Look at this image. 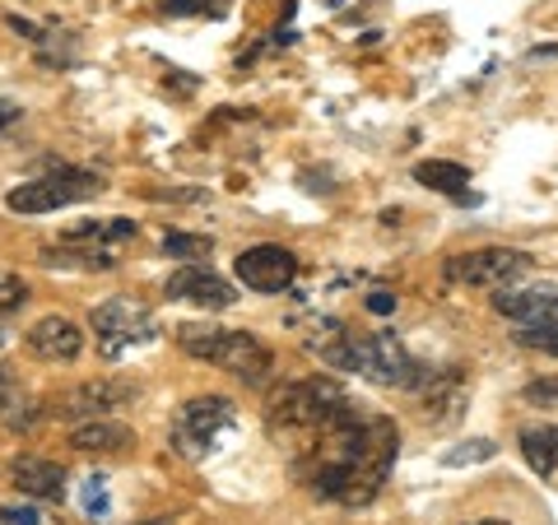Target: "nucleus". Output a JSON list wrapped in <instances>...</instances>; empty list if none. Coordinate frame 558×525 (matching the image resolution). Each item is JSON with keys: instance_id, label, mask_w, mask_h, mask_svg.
Masks as SVG:
<instances>
[{"instance_id": "nucleus-1", "label": "nucleus", "mask_w": 558, "mask_h": 525, "mask_svg": "<svg viewBox=\"0 0 558 525\" xmlns=\"http://www.w3.org/2000/svg\"><path fill=\"white\" fill-rule=\"evenodd\" d=\"M303 447L293 456L299 479L312 488L317 498L344 502V506H363L381 493L396 451H400V432L387 414H373L344 400V405L317 424L312 432H299Z\"/></svg>"}, {"instance_id": "nucleus-2", "label": "nucleus", "mask_w": 558, "mask_h": 525, "mask_svg": "<svg viewBox=\"0 0 558 525\" xmlns=\"http://www.w3.org/2000/svg\"><path fill=\"white\" fill-rule=\"evenodd\" d=\"M322 358L340 373H359L381 387L418 391L424 387V363H418L396 335H340L336 344H322Z\"/></svg>"}, {"instance_id": "nucleus-3", "label": "nucleus", "mask_w": 558, "mask_h": 525, "mask_svg": "<svg viewBox=\"0 0 558 525\" xmlns=\"http://www.w3.org/2000/svg\"><path fill=\"white\" fill-rule=\"evenodd\" d=\"M178 344H182V354L201 358V363H215V367H223V373H233L238 381H247V387H260L266 373H270V349L260 344L252 330L191 321V326L178 330Z\"/></svg>"}, {"instance_id": "nucleus-4", "label": "nucleus", "mask_w": 558, "mask_h": 525, "mask_svg": "<svg viewBox=\"0 0 558 525\" xmlns=\"http://www.w3.org/2000/svg\"><path fill=\"white\" fill-rule=\"evenodd\" d=\"M344 400L349 395L326 377L289 381V387H279L270 395V428H279V432H312L317 424H326Z\"/></svg>"}, {"instance_id": "nucleus-5", "label": "nucleus", "mask_w": 558, "mask_h": 525, "mask_svg": "<svg viewBox=\"0 0 558 525\" xmlns=\"http://www.w3.org/2000/svg\"><path fill=\"white\" fill-rule=\"evenodd\" d=\"M233 424H238L233 400L196 395V400H186V405L178 410V418H172V447H178L186 461H205L209 451L219 447V437L233 432Z\"/></svg>"}, {"instance_id": "nucleus-6", "label": "nucleus", "mask_w": 558, "mask_h": 525, "mask_svg": "<svg viewBox=\"0 0 558 525\" xmlns=\"http://www.w3.org/2000/svg\"><path fill=\"white\" fill-rule=\"evenodd\" d=\"M98 191H102L98 172L57 168V172H47V178H38V182L14 186L5 196V209H14V215H51V209H65L75 200H94Z\"/></svg>"}, {"instance_id": "nucleus-7", "label": "nucleus", "mask_w": 558, "mask_h": 525, "mask_svg": "<svg viewBox=\"0 0 558 525\" xmlns=\"http://www.w3.org/2000/svg\"><path fill=\"white\" fill-rule=\"evenodd\" d=\"M526 270H531V256L517 252V247H480V252H465V256L447 260L451 284H470V289H502Z\"/></svg>"}, {"instance_id": "nucleus-8", "label": "nucleus", "mask_w": 558, "mask_h": 525, "mask_svg": "<svg viewBox=\"0 0 558 525\" xmlns=\"http://www.w3.org/2000/svg\"><path fill=\"white\" fill-rule=\"evenodd\" d=\"M94 335L108 354H121V349H131V344L154 340V317L135 297H108L102 307H94Z\"/></svg>"}, {"instance_id": "nucleus-9", "label": "nucleus", "mask_w": 558, "mask_h": 525, "mask_svg": "<svg viewBox=\"0 0 558 525\" xmlns=\"http://www.w3.org/2000/svg\"><path fill=\"white\" fill-rule=\"evenodd\" d=\"M238 279L256 293H279L289 289L293 279H299V256H293L289 247H279V242H256V247H247L238 260H233Z\"/></svg>"}, {"instance_id": "nucleus-10", "label": "nucleus", "mask_w": 558, "mask_h": 525, "mask_svg": "<svg viewBox=\"0 0 558 525\" xmlns=\"http://www.w3.org/2000/svg\"><path fill=\"white\" fill-rule=\"evenodd\" d=\"M168 297H178V303H196V307H233L238 303V293L229 279H219L209 266H182L178 274L168 279Z\"/></svg>"}, {"instance_id": "nucleus-11", "label": "nucleus", "mask_w": 558, "mask_h": 525, "mask_svg": "<svg viewBox=\"0 0 558 525\" xmlns=\"http://www.w3.org/2000/svg\"><path fill=\"white\" fill-rule=\"evenodd\" d=\"M126 400H135L131 381H84V387L61 395L57 418H102L108 410H121Z\"/></svg>"}, {"instance_id": "nucleus-12", "label": "nucleus", "mask_w": 558, "mask_h": 525, "mask_svg": "<svg viewBox=\"0 0 558 525\" xmlns=\"http://www.w3.org/2000/svg\"><path fill=\"white\" fill-rule=\"evenodd\" d=\"M28 349L47 363H75L84 354V330L70 317H43L28 330Z\"/></svg>"}, {"instance_id": "nucleus-13", "label": "nucleus", "mask_w": 558, "mask_h": 525, "mask_svg": "<svg viewBox=\"0 0 558 525\" xmlns=\"http://www.w3.org/2000/svg\"><path fill=\"white\" fill-rule=\"evenodd\" d=\"M10 475H14V484H20V493H28V498H47V502H61L65 498V469L57 461L20 456Z\"/></svg>"}, {"instance_id": "nucleus-14", "label": "nucleus", "mask_w": 558, "mask_h": 525, "mask_svg": "<svg viewBox=\"0 0 558 525\" xmlns=\"http://www.w3.org/2000/svg\"><path fill=\"white\" fill-rule=\"evenodd\" d=\"M494 307L521 326H558V293H512L498 289Z\"/></svg>"}, {"instance_id": "nucleus-15", "label": "nucleus", "mask_w": 558, "mask_h": 525, "mask_svg": "<svg viewBox=\"0 0 558 525\" xmlns=\"http://www.w3.org/2000/svg\"><path fill=\"white\" fill-rule=\"evenodd\" d=\"M465 381L457 373H442V377H428V387H424V418L428 424H451L461 410H465Z\"/></svg>"}, {"instance_id": "nucleus-16", "label": "nucleus", "mask_w": 558, "mask_h": 525, "mask_svg": "<svg viewBox=\"0 0 558 525\" xmlns=\"http://www.w3.org/2000/svg\"><path fill=\"white\" fill-rule=\"evenodd\" d=\"M70 447L75 451H126L135 447V432L126 424H108V418H89L70 432Z\"/></svg>"}, {"instance_id": "nucleus-17", "label": "nucleus", "mask_w": 558, "mask_h": 525, "mask_svg": "<svg viewBox=\"0 0 558 525\" xmlns=\"http://www.w3.org/2000/svg\"><path fill=\"white\" fill-rule=\"evenodd\" d=\"M521 456L535 475H554L558 469V428L554 424H539V428H526L521 432Z\"/></svg>"}, {"instance_id": "nucleus-18", "label": "nucleus", "mask_w": 558, "mask_h": 525, "mask_svg": "<svg viewBox=\"0 0 558 525\" xmlns=\"http://www.w3.org/2000/svg\"><path fill=\"white\" fill-rule=\"evenodd\" d=\"M414 182H424L433 191H442V196H465L470 186V172L461 163H447V159H428L414 168Z\"/></svg>"}, {"instance_id": "nucleus-19", "label": "nucleus", "mask_w": 558, "mask_h": 525, "mask_svg": "<svg viewBox=\"0 0 558 525\" xmlns=\"http://www.w3.org/2000/svg\"><path fill=\"white\" fill-rule=\"evenodd\" d=\"M135 237V223L131 219H89V223H75V229L65 233V242H126Z\"/></svg>"}, {"instance_id": "nucleus-20", "label": "nucleus", "mask_w": 558, "mask_h": 525, "mask_svg": "<svg viewBox=\"0 0 558 525\" xmlns=\"http://www.w3.org/2000/svg\"><path fill=\"white\" fill-rule=\"evenodd\" d=\"M163 252L168 256H182V260L209 256V252H215V237H209V233H168L163 237Z\"/></svg>"}, {"instance_id": "nucleus-21", "label": "nucleus", "mask_w": 558, "mask_h": 525, "mask_svg": "<svg viewBox=\"0 0 558 525\" xmlns=\"http://www.w3.org/2000/svg\"><path fill=\"white\" fill-rule=\"evenodd\" d=\"M28 303V284L20 274H10V270H0V317H10V312H20Z\"/></svg>"}, {"instance_id": "nucleus-22", "label": "nucleus", "mask_w": 558, "mask_h": 525, "mask_svg": "<svg viewBox=\"0 0 558 525\" xmlns=\"http://www.w3.org/2000/svg\"><path fill=\"white\" fill-rule=\"evenodd\" d=\"M517 344L539 349V354H558V326H521Z\"/></svg>"}, {"instance_id": "nucleus-23", "label": "nucleus", "mask_w": 558, "mask_h": 525, "mask_svg": "<svg viewBox=\"0 0 558 525\" xmlns=\"http://www.w3.org/2000/svg\"><path fill=\"white\" fill-rule=\"evenodd\" d=\"M494 442H488V437H475V442H465L461 451H447V465H475V461H494Z\"/></svg>"}, {"instance_id": "nucleus-24", "label": "nucleus", "mask_w": 558, "mask_h": 525, "mask_svg": "<svg viewBox=\"0 0 558 525\" xmlns=\"http://www.w3.org/2000/svg\"><path fill=\"white\" fill-rule=\"evenodd\" d=\"M84 512H89V516H102V512H108V493H102V479H89V484H84Z\"/></svg>"}, {"instance_id": "nucleus-25", "label": "nucleus", "mask_w": 558, "mask_h": 525, "mask_svg": "<svg viewBox=\"0 0 558 525\" xmlns=\"http://www.w3.org/2000/svg\"><path fill=\"white\" fill-rule=\"evenodd\" d=\"M43 516L33 506H0V525H38Z\"/></svg>"}, {"instance_id": "nucleus-26", "label": "nucleus", "mask_w": 558, "mask_h": 525, "mask_svg": "<svg viewBox=\"0 0 558 525\" xmlns=\"http://www.w3.org/2000/svg\"><path fill=\"white\" fill-rule=\"evenodd\" d=\"M163 10L168 14H205L209 5H205V0H163Z\"/></svg>"}, {"instance_id": "nucleus-27", "label": "nucleus", "mask_w": 558, "mask_h": 525, "mask_svg": "<svg viewBox=\"0 0 558 525\" xmlns=\"http://www.w3.org/2000/svg\"><path fill=\"white\" fill-rule=\"evenodd\" d=\"M368 312L387 317V312H396V297H391V293H368Z\"/></svg>"}, {"instance_id": "nucleus-28", "label": "nucleus", "mask_w": 558, "mask_h": 525, "mask_svg": "<svg viewBox=\"0 0 558 525\" xmlns=\"http://www.w3.org/2000/svg\"><path fill=\"white\" fill-rule=\"evenodd\" d=\"M14 117H20V108H14V102H10V98H0V131H5V126H10V121H14Z\"/></svg>"}, {"instance_id": "nucleus-29", "label": "nucleus", "mask_w": 558, "mask_h": 525, "mask_svg": "<svg viewBox=\"0 0 558 525\" xmlns=\"http://www.w3.org/2000/svg\"><path fill=\"white\" fill-rule=\"evenodd\" d=\"M5 400H10V381L0 377V410H5Z\"/></svg>"}, {"instance_id": "nucleus-30", "label": "nucleus", "mask_w": 558, "mask_h": 525, "mask_svg": "<svg viewBox=\"0 0 558 525\" xmlns=\"http://www.w3.org/2000/svg\"><path fill=\"white\" fill-rule=\"evenodd\" d=\"M475 525H508V521H475Z\"/></svg>"}, {"instance_id": "nucleus-31", "label": "nucleus", "mask_w": 558, "mask_h": 525, "mask_svg": "<svg viewBox=\"0 0 558 525\" xmlns=\"http://www.w3.org/2000/svg\"><path fill=\"white\" fill-rule=\"evenodd\" d=\"M0 344H5V330H0Z\"/></svg>"}]
</instances>
